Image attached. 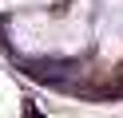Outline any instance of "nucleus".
<instances>
[{
  "label": "nucleus",
  "mask_w": 123,
  "mask_h": 118,
  "mask_svg": "<svg viewBox=\"0 0 123 118\" xmlns=\"http://www.w3.org/2000/svg\"><path fill=\"white\" fill-rule=\"evenodd\" d=\"M87 4H75L68 20H56L48 12H24L12 24V43L20 51H80L87 43Z\"/></svg>",
  "instance_id": "nucleus-1"
},
{
  "label": "nucleus",
  "mask_w": 123,
  "mask_h": 118,
  "mask_svg": "<svg viewBox=\"0 0 123 118\" xmlns=\"http://www.w3.org/2000/svg\"><path fill=\"white\" fill-rule=\"evenodd\" d=\"M16 4H48V0H16Z\"/></svg>",
  "instance_id": "nucleus-2"
}]
</instances>
